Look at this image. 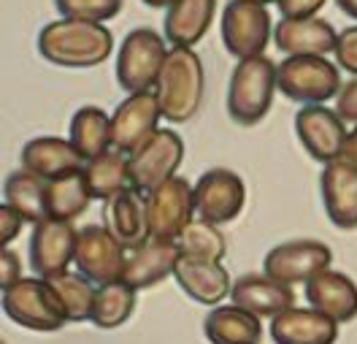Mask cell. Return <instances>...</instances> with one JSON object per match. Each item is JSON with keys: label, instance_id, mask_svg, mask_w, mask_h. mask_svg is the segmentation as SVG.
<instances>
[{"label": "cell", "instance_id": "obj_6", "mask_svg": "<svg viewBox=\"0 0 357 344\" xmlns=\"http://www.w3.org/2000/svg\"><path fill=\"white\" fill-rule=\"evenodd\" d=\"M279 90L298 103H325L341 92V73L325 54H287L276 66Z\"/></svg>", "mask_w": 357, "mask_h": 344}, {"label": "cell", "instance_id": "obj_26", "mask_svg": "<svg viewBox=\"0 0 357 344\" xmlns=\"http://www.w3.org/2000/svg\"><path fill=\"white\" fill-rule=\"evenodd\" d=\"M203 334L211 344H260L263 325L255 312L233 304V306H214L206 315Z\"/></svg>", "mask_w": 357, "mask_h": 344}, {"label": "cell", "instance_id": "obj_38", "mask_svg": "<svg viewBox=\"0 0 357 344\" xmlns=\"http://www.w3.org/2000/svg\"><path fill=\"white\" fill-rule=\"evenodd\" d=\"M328 0H276L279 11L284 17H317V11L325 6Z\"/></svg>", "mask_w": 357, "mask_h": 344}, {"label": "cell", "instance_id": "obj_24", "mask_svg": "<svg viewBox=\"0 0 357 344\" xmlns=\"http://www.w3.org/2000/svg\"><path fill=\"white\" fill-rule=\"evenodd\" d=\"M106 223L112 233L125 244V250H135L152 239L149 233V217H146V201L138 198V190L128 187L119 195H114L106 209Z\"/></svg>", "mask_w": 357, "mask_h": 344}, {"label": "cell", "instance_id": "obj_22", "mask_svg": "<svg viewBox=\"0 0 357 344\" xmlns=\"http://www.w3.org/2000/svg\"><path fill=\"white\" fill-rule=\"evenodd\" d=\"M306 299L314 309L325 312L335 322H349L357 317V285L341 271L325 269L306 282Z\"/></svg>", "mask_w": 357, "mask_h": 344}, {"label": "cell", "instance_id": "obj_30", "mask_svg": "<svg viewBox=\"0 0 357 344\" xmlns=\"http://www.w3.org/2000/svg\"><path fill=\"white\" fill-rule=\"evenodd\" d=\"M70 141L84 160H92L112 147V117L98 106H82L70 119Z\"/></svg>", "mask_w": 357, "mask_h": 344}, {"label": "cell", "instance_id": "obj_35", "mask_svg": "<svg viewBox=\"0 0 357 344\" xmlns=\"http://www.w3.org/2000/svg\"><path fill=\"white\" fill-rule=\"evenodd\" d=\"M333 54L338 68H344L347 73H355L357 76V24L338 33V44H335Z\"/></svg>", "mask_w": 357, "mask_h": 344}, {"label": "cell", "instance_id": "obj_14", "mask_svg": "<svg viewBox=\"0 0 357 344\" xmlns=\"http://www.w3.org/2000/svg\"><path fill=\"white\" fill-rule=\"evenodd\" d=\"M76 241L79 233L68 220L46 217L33 228L30 239V263L38 276H57L68 271V266L76 260Z\"/></svg>", "mask_w": 357, "mask_h": 344}, {"label": "cell", "instance_id": "obj_8", "mask_svg": "<svg viewBox=\"0 0 357 344\" xmlns=\"http://www.w3.org/2000/svg\"><path fill=\"white\" fill-rule=\"evenodd\" d=\"M222 41L225 49L244 60L266 52L271 41V14L263 3L230 0L222 11Z\"/></svg>", "mask_w": 357, "mask_h": 344}, {"label": "cell", "instance_id": "obj_37", "mask_svg": "<svg viewBox=\"0 0 357 344\" xmlns=\"http://www.w3.org/2000/svg\"><path fill=\"white\" fill-rule=\"evenodd\" d=\"M22 223H24V217L14 207H8V204L0 207V241H3V247H8V244L20 236Z\"/></svg>", "mask_w": 357, "mask_h": 344}, {"label": "cell", "instance_id": "obj_4", "mask_svg": "<svg viewBox=\"0 0 357 344\" xmlns=\"http://www.w3.org/2000/svg\"><path fill=\"white\" fill-rule=\"evenodd\" d=\"M3 312L6 317L30 328V331H60L68 322V315L57 293L44 276H24L3 290Z\"/></svg>", "mask_w": 357, "mask_h": 344}, {"label": "cell", "instance_id": "obj_40", "mask_svg": "<svg viewBox=\"0 0 357 344\" xmlns=\"http://www.w3.org/2000/svg\"><path fill=\"white\" fill-rule=\"evenodd\" d=\"M341 158L349 160L357 168V125H355V130L347 136V141H344V152H341Z\"/></svg>", "mask_w": 357, "mask_h": 344}, {"label": "cell", "instance_id": "obj_31", "mask_svg": "<svg viewBox=\"0 0 357 344\" xmlns=\"http://www.w3.org/2000/svg\"><path fill=\"white\" fill-rule=\"evenodd\" d=\"M52 290L57 293V299L66 309L68 320L70 322H84L92 320V306H95V296L98 290L92 287V279L84 276L82 271H63L57 276H49Z\"/></svg>", "mask_w": 357, "mask_h": 344}, {"label": "cell", "instance_id": "obj_3", "mask_svg": "<svg viewBox=\"0 0 357 344\" xmlns=\"http://www.w3.org/2000/svg\"><path fill=\"white\" fill-rule=\"evenodd\" d=\"M279 90L276 66L266 54L238 60L227 87V114L238 125H257L273 106V92Z\"/></svg>", "mask_w": 357, "mask_h": 344}, {"label": "cell", "instance_id": "obj_28", "mask_svg": "<svg viewBox=\"0 0 357 344\" xmlns=\"http://www.w3.org/2000/svg\"><path fill=\"white\" fill-rule=\"evenodd\" d=\"M46 184L49 179L33 174V171H14L8 174L6 187H3V195H6V204L14 207L24 217V223H33L38 225L41 220H46Z\"/></svg>", "mask_w": 357, "mask_h": 344}, {"label": "cell", "instance_id": "obj_25", "mask_svg": "<svg viewBox=\"0 0 357 344\" xmlns=\"http://www.w3.org/2000/svg\"><path fill=\"white\" fill-rule=\"evenodd\" d=\"M217 11V0H174L165 14V38L168 44L192 49L203 41Z\"/></svg>", "mask_w": 357, "mask_h": 344}, {"label": "cell", "instance_id": "obj_21", "mask_svg": "<svg viewBox=\"0 0 357 344\" xmlns=\"http://www.w3.org/2000/svg\"><path fill=\"white\" fill-rule=\"evenodd\" d=\"M230 301L255 312L257 317H276L284 309L295 306V290L292 285H284L268 274H246L233 282Z\"/></svg>", "mask_w": 357, "mask_h": 344}, {"label": "cell", "instance_id": "obj_32", "mask_svg": "<svg viewBox=\"0 0 357 344\" xmlns=\"http://www.w3.org/2000/svg\"><path fill=\"white\" fill-rule=\"evenodd\" d=\"M135 309V287H130L128 282L116 279L109 285H100L98 287V296H95V306H92V322L98 328H119L122 322L133 315Z\"/></svg>", "mask_w": 357, "mask_h": 344}, {"label": "cell", "instance_id": "obj_42", "mask_svg": "<svg viewBox=\"0 0 357 344\" xmlns=\"http://www.w3.org/2000/svg\"><path fill=\"white\" fill-rule=\"evenodd\" d=\"M141 3H146L149 8H171L174 6V0H141Z\"/></svg>", "mask_w": 357, "mask_h": 344}, {"label": "cell", "instance_id": "obj_11", "mask_svg": "<svg viewBox=\"0 0 357 344\" xmlns=\"http://www.w3.org/2000/svg\"><path fill=\"white\" fill-rule=\"evenodd\" d=\"M125 244L103 225H87L79 230L76 241V269L98 285L122 279L125 271Z\"/></svg>", "mask_w": 357, "mask_h": 344}, {"label": "cell", "instance_id": "obj_16", "mask_svg": "<svg viewBox=\"0 0 357 344\" xmlns=\"http://www.w3.org/2000/svg\"><path fill=\"white\" fill-rule=\"evenodd\" d=\"M319 190H322V204L335 228L355 230L357 228V168L349 160L325 163L322 177H319Z\"/></svg>", "mask_w": 357, "mask_h": 344}, {"label": "cell", "instance_id": "obj_2", "mask_svg": "<svg viewBox=\"0 0 357 344\" xmlns=\"http://www.w3.org/2000/svg\"><path fill=\"white\" fill-rule=\"evenodd\" d=\"M206 73L201 57L192 49L174 46L157 79V100L168 122H187L201 112Z\"/></svg>", "mask_w": 357, "mask_h": 344}, {"label": "cell", "instance_id": "obj_33", "mask_svg": "<svg viewBox=\"0 0 357 344\" xmlns=\"http://www.w3.org/2000/svg\"><path fill=\"white\" fill-rule=\"evenodd\" d=\"M176 244L181 255L206 257V260H222L227 253V241H225L222 230L214 223H206V220H192L184 228V233L178 236Z\"/></svg>", "mask_w": 357, "mask_h": 344}, {"label": "cell", "instance_id": "obj_9", "mask_svg": "<svg viewBox=\"0 0 357 344\" xmlns=\"http://www.w3.org/2000/svg\"><path fill=\"white\" fill-rule=\"evenodd\" d=\"M184 160V141L174 130H157L146 144L130 155V184L138 193H149L157 184L176 177Z\"/></svg>", "mask_w": 357, "mask_h": 344}, {"label": "cell", "instance_id": "obj_1", "mask_svg": "<svg viewBox=\"0 0 357 344\" xmlns=\"http://www.w3.org/2000/svg\"><path fill=\"white\" fill-rule=\"evenodd\" d=\"M41 57L63 68H92L109 60L114 52V36L103 22L60 20L49 22L38 36Z\"/></svg>", "mask_w": 357, "mask_h": 344}, {"label": "cell", "instance_id": "obj_27", "mask_svg": "<svg viewBox=\"0 0 357 344\" xmlns=\"http://www.w3.org/2000/svg\"><path fill=\"white\" fill-rule=\"evenodd\" d=\"M89 201H92V190L84 177V168L46 184V214L54 220L73 223L87 211Z\"/></svg>", "mask_w": 357, "mask_h": 344}, {"label": "cell", "instance_id": "obj_36", "mask_svg": "<svg viewBox=\"0 0 357 344\" xmlns=\"http://www.w3.org/2000/svg\"><path fill=\"white\" fill-rule=\"evenodd\" d=\"M335 112L344 122H355L357 125V76L341 87L338 98H335Z\"/></svg>", "mask_w": 357, "mask_h": 344}, {"label": "cell", "instance_id": "obj_41", "mask_svg": "<svg viewBox=\"0 0 357 344\" xmlns=\"http://www.w3.org/2000/svg\"><path fill=\"white\" fill-rule=\"evenodd\" d=\"M335 6L347 14V17H352V20H357V0H335Z\"/></svg>", "mask_w": 357, "mask_h": 344}, {"label": "cell", "instance_id": "obj_5", "mask_svg": "<svg viewBox=\"0 0 357 344\" xmlns=\"http://www.w3.org/2000/svg\"><path fill=\"white\" fill-rule=\"evenodd\" d=\"M165 41L152 27H135L125 36L116 57V82L125 92H146L157 87L162 63L168 57Z\"/></svg>", "mask_w": 357, "mask_h": 344}, {"label": "cell", "instance_id": "obj_39", "mask_svg": "<svg viewBox=\"0 0 357 344\" xmlns=\"http://www.w3.org/2000/svg\"><path fill=\"white\" fill-rule=\"evenodd\" d=\"M0 266H3V274H0V285H3V290L22 279V276H20V257H17V253H11L8 247H3Z\"/></svg>", "mask_w": 357, "mask_h": 344}, {"label": "cell", "instance_id": "obj_13", "mask_svg": "<svg viewBox=\"0 0 357 344\" xmlns=\"http://www.w3.org/2000/svg\"><path fill=\"white\" fill-rule=\"evenodd\" d=\"M244 201L246 187L241 177L227 168H211L195 184V211L206 223L225 225L236 220L244 209Z\"/></svg>", "mask_w": 357, "mask_h": 344}, {"label": "cell", "instance_id": "obj_12", "mask_svg": "<svg viewBox=\"0 0 357 344\" xmlns=\"http://www.w3.org/2000/svg\"><path fill=\"white\" fill-rule=\"evenodd\" d=\"M331 260H333V253L328 244L314 239H298V241H284L273 247L263 260V269L268 276L284 285H301L319 271L331 269Z\"/></svg>", "mask_w": 357, "mask_h": 344}, {"label": "cell", "instance_id": "obj_43", "mask_svg": "<svg viewBox=\"0 0 357 344\" xmlns=\"http://www.w3.org/2000/svg\"><path fill=\"white\" fill-rule=\"evenodd\" d=\"M252 3H263V6H268V3H276V0H252Z\"/></svg>", "mask_w": 357, "mask_h": 344}, {"label": "cell", "instance_id": "obj_18", "mask_svg": "<svg viewBox=\"0 0 357 344\" xmlns=\"http://www.w3.org/2000/svg\"><path fill=\"white\" fill-rule=\"evenodd\" d=\"M273 44L284 54H331L338 33L319 17H284L273 27Z\"/></svg>", "mask_w": 357, "mask_h": 344}, {"label": "cell", "instance_id": "obj_29", "mask_svg": "<svg viewBox=\"0 0 357 344\" xmlns=\"http://www.w3.org/2000/svg\"><path fill=\"white\" fill-rule=\"evenodd\" d=\"M84 177L92 190V198H98V201H112L122 190L133 187L130 184V158H125V152H116V149L87 160Z\"/></svg>", "mask_w": 357, "mask_h": 344}, {"label": "cell", "instance_id": "obj_19", "mask_svg": "<svg viewBox=\"0 0 357 344\" xmlns=\"http://www.w3.org/2000/svg\"><path fill=\"white\" fill-rule=\"evenodd\" d=\"M271 339L276 344H335L338 322L319 309L290 306L271 320Z\"/></svg>", "mask_w": 357, "mask_h": 344}, {"label": "cell", "instance_id": "obj_34", "mask_svg": "<svg viewBox=\"0 0 357 344\" xmlns=\"http://www.w3.org/2000/svg\"><path fill=\"white\" fill-rule=\"evenodd\" d=\"M54 8L68 20L106 22L122 11V0H54Z\"/></svg>", "mask_w": 357, "mask_h": 344}, {"label": "cell", "instance_id": "obj_17", "mask_svg": "<svg viewBox=\"0 0 357 344\" xmlns=\"http://www.w3.org/2000/svg\"><path fill=\"white\" fill-rule=\"evenodd\" d=\"M178 287L198 304L214 306L233 290V282L227 276L220 260H206V257H192V255H181L174 269Z\"/></svg>", "mask_w": 357, "mask_h": 344}, {"label": "cell", "instance_id": "obj_23", "mask_svg": "<svg viewBox=\"0 0 357 344\" xmlns=\"http://www.w3.org/2000/svg\"><path fill=\"white\" fill-rule=\"evenodd\" d=\"M82 155L73 147L70 138H54V136H41L27 141L22 149V168L44 177V179H60L66 174L82 171Z\"/></svg>", "mask_w": 357, "mask_h": 344}, {"label": "cell", "instance_id": "obj_20", "mask_svg": "<svg viewBox=\"0 0 357 344\" xmlns=\"http://www.w3.org/2000/svg\"><path fill=\"white\" fill-rule=\"evenodd\" d=\"M178 257H181V250H178L176 241L149 239L146 244L135 247L133 253L128 255L125 271H122V282H128L135 290L155 287L157 282H162L165 276L174 274Z\"/></svg>", "mask_w": 357, "mask_h": 344}, {"label": "cell", "instance_id": "obj_10", "mask_svg": "<svg viewBox=\"0 0 357 344\" xmlns=\"http://www.w3.org/2000/svg\"><path fill=\"white\" fill-rule=\"evenodd\" d=\"M162 117L157 92H130L112 114V147L116 152L133 155L141 144L157 133V122Z\"/></svg>", "mask_w": 357, "mask_h": 344}, {"label": "cell", "instance_id": "obj_7", "mask_svg": "<svg viewBox=\"0 0 357 344\" xmlns=\"http://www.w3.org/2000/svg\"><path fill=\"white\" fill-rule=\"evenodd\" d=\"M144 201L152 239L178 241V236L192 223L195 214V187H190V182L181 177H171L168 182L149 190Z\"/></svg>", "mask_w": 357, "mask_h": 344}, {"label": "cell", "instance_id": "obj_15", "mask_svg": "<svg viewBox=\"0 0 357 344\" xmlns=\"http://www.w3.org/2000/svg\"><path fill=\"white\" fill-rule=\"evenodd\" d=\"M295 133L303 149L319 163L338 160L344 152V141L349 136L338 112H331L319 103H309L295 114Z\"/></svg>", "mask_w": 357, "mask_h": 344}]
</instances>
